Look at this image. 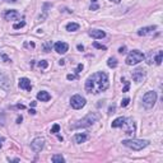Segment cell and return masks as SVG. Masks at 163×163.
Listing matches in <instances>:
<instances>
[{
    "instance_id": "cell-38",
    "label": "cell",
    "mask_w": 163,
    "mask_h": 163,
    "mask_svg": "<svg viewBox=\"0 0 163 163\" xmlns=\"http://www.w3.org/2000/svg\"><path fill=\"white\" fill-rule=\"evenodd\" d=\"M111 2H113V3H116V4H119V3H120V0H111Z\"/></svg>"
},
{
    "instance_id": "cell-36",
    "label": "cell",
    "mask_w": 163,
    "mask_h": 163,
    "mask_svg": "<svg viewBox=\"0 0 163 163\" xmlns=\"http://www.w3.org/2000/svg\"><path fill=\"white\" fill-rule=\"evenodd\" d=\"M113 111H115V107H110V113H113Z\"/></svg>"
},
{
    "instance_id": "cell-30",
    "label": "cell",
    "mask_w": 163,
    "mask_h": 163,
    "mask_svg": "<svg viewBox=\"0 0 163 163\" xmlns=\"http://www.w3.org/2000/svg\"><path fill=\"white\" fill-rule=\"evenodd\" d=\"M119 52H120V54H125V52H126V47H120V48H119Z\"/></svg>"
},
{
    "instance_id": "cell-20",
    "label": "cell",
    "mask_w": 163,
    "mask_h": 163,
    "mask_svg": "<svg viewBox=\"0 0 163 163\" xmlns=\"http://www.w3.org/2000/svg\"><path fill=\"white\" fill-rule=\"evenodd\" d=\"M107 65H108V68H116L117 66V60L115 59V58H110L108 59V61H107Z\"/></svg>"
},
{
    "instance_id": "cell-4",
    "label": "cell",
    "mask_w": 163,
    "mask_h": 163,
    "mask_svg": "<svg viewBox=\"0 0 163 163\" xmlns=\"http://www.w3.org/2000/svg\"><path fill=\"white\" fill-rule=\"evenodd\" d=\"M144 59H145V55L141 51L133 50L129 55H127L125 62H126V65H136V64H139L140 61H143Z\"/></svg>"
},
{
    "instance_id": "cell-5",
    "label": "cell",
    "mask_w": 163,
    "mask_h": 163,
    "mask_svg": "<svg viewBox=\"0 0 163 163\" xmlns=\"http://www.w3.org/2000/svg\"><path fill=\"white\" fill-rule=\"evenodd\" d=\"M157 102V93L154 90H149L143 96V106L145 108H153Z\"/></svg>"
},
{
    "instance_id": "cell-33",
    "label": "cell",
    "mask_w": 163,
    "mask_h": 163,
    "mask_svg": "<svg viewBox=\"0 0 163 163\" xmlns=\"http://www.w3.org/2000/svg\"><path fill=\"white\" fill-rule=\"evenodd\" d=\"M76 48H78L79 51H83V50H84V46H83V45H78V46H76Z\"/></svg>"
},
{
    "instance_id": "cell-19",
    "label": "cell",
    "mask_w": 163,
    "mask_h": 163,
    "mask_svg": "<svg viewBox=\"0 0 163 163\" xmlns=\"http://www.w3.org/2000/svg\"><path fill=\"white\" fill-rule=\"evenodd\" d=\"M51 161L54 163H64V162H65V158H64L61 154H55V155H52Z\"/></svg>"
},
{
    "instance_id": "cell-12",
    "label": "cell",
    "mask_w": 163,
    "mask_h": 163,
    "mask_svg": "<svg viewBox=\"0 0 163 163\" xmlns=\"http://www.w3.org/2000/svg\"><path fill=\"white\" fill-rule=\"evenodd\" d=\"M4 18L6 20H18V19H20V14L17 10H8L5 13Z\"/></svg>"
},
{
    "instance_id": "cell-40",
    "label": "cell",
    "mask_w": 163,
    "mask_h": 163,
    "mask_svg": "<svg viewBox=\"0 0 163 163\" xmlns=\"http://www.w3.org/2000/svg\"><path fill=\"white\" fill-rule=\"evenodd\" d=\"M97 2V0H92V3H96Z\"/></svg>"
},
{
    "instance_id": "cell-23",
    "label": "cell",
    "mask_w": 163,
    "mask_h": 163,
    "mask_svg": "<svg viewBox=\"0 0 163 163\" xmlns=\"http://www.w3.org/2000/svg\"><path fill=\"white\" fill-rule=\"evenodd\" d=\"M38 66H40V68H42V69H46V68L48 66V62H47L46 60H42V61H40V62H38Z\"/></svg>"
},
{
    "instance_id": "cell-11",
    "label": "cell",
    "mask_w": 163,
    "mask_h": 163,
    "mask_svg": "<svg viewBox=\"0 0 163 163\" xmlns=\"http://www.w3.org/2000/svg\"><path fill=\"white\" fill-rule=\"evenodd\" d=\"M0 88L6 90V92L10 90V82L3 73H0Z\"/></svg>"
},
{
    "instance_id": "cell-28",
    "label": "cell",
    "mask_w": 163,
    "mask_h": 163,
    "mask_svg": "<svg viewBox=\"0 0 163 163\" xmlns=\"http://www.w3.org/2000/svg\"><path fill=\"white\" fill-rule=\"evenodd\" d=\"M82 70H83V65H82V64H79V65H78V68H76V74H79Z\"/></svg>"
},
{
    "instance_id": "cell-37",
    "label": "cell",
    "mask_w": 163,
    "mask_h": 163,
    "mask_svg": "<svg viewBox=\"0 0 163 163\" xmlns=\"http://www.w3.org/2000/svg\"><path fill=\"white\" fill-rule=\"evenodd\" d=\"M30 113H32V115H34V113H36V111H34V110H30Z\"/></svg>"
},
{
    "instance_id": "cell-2",
    "label": "cell",
    "mask_w": 163,
    "mask_h": 163,
    "mask_svg": "<svg viewBox=\"0 0 163 163\" xmlns=\"http://www.w3.org/2000/svg\"><path fill=\"white\" fill-rule=\"evenodd\" d=\"M98 119H100V116H98L97 113L90 112V113H88V115L84 117V119H82V120H79V121H76L75 124H73V125H72V129H80V127L92 126Z\"/></svg>"
},
{
    "instance_id": "cell-18",
    "label": "cell",
    "mask_w": 163,
    "mask_h": 163,
    "mask_svg": "<svg viewBox=\"0 0 163 163\" xmlns=\"http://www.w3.org/2000/svg\"><path fill=\"white\" fill-rule=\"evenodd\" d=\"M78 30H79V24L78 23H68L66 24V31H69V32H75Z\"/></svg>"
},
{
    "instance_id": "cell-16",
    "label": "cell",
    "mask_w": 163,
    "mask_h": 163,
    "mask_svg": "<svg viewBox=\"0 0 163 163\" xmlns=\"http://www.w3.org/2000/svg\"><path fill=\"white\" fill-rule=\"evenodd\" d=\"M125 121H126L125 117H117V119H115V120L112 121L111 126H112V127H121V126L125 125Z\"/></svg>"
},
{
    "instance_id": "cell-14",
    "label": "cell",
    "mask_w": 163,
    "mask_h": 163,
    "mask_svg": "<svg viewBox=\"0 0 163 163\" xmlns=\"http://www.w3.org/2000/svg\"><path fill=\"white\" fill-rule=\"evenodd\" d=\"M50 98H51L50 93L46 92V90H41V92H38V93H37V100H40L41 102H47Z\"/></svg>"
},
{
    "instance_id": "cell-6",
    "label": "cell",
    "mask_w": 163,
    "mask_h": 163,
    "mask_svg": "<svg viewBox=\"0 0 163 163\" xmlns=\"http://www.w3.org/2000/svg\"><path fill=\"white\" fill-rule=\"evenodd\" d=\"M70 105H72L73 108L80 110L86 106V98L82 97L80 94H75V96H73L72 98H70Z\"/></svg>"
},
{
    "instance_id": "cell-25",
    "label": "cell",
    "mask_w": 163,
    "mask_h": 163,
    "mask_svg": "<svg viewBox=\"0 0 163 163\" xmlns=\"http://www.w3.org/2000/svg\"><path fill=\"white\" fill-rule=\"evenodd\" d=\"M129 102H130V98H124L121 101V107H126V106L129 105Z\"/></svg>"
},
{
    "instance_id": "cell-1",
    "label": "cell",
    "mask_w": 163,
    "mask_h": 163,
    "mask_svg": "<svg viewBox=\"0 0 163 163\" xmlns=\"http://www.w3.org/2000/svg\"><path fill=\"white\" fill-rule=\"evenodd\" d=\"M108 86H110L108 76L103 72H97L92 74L86 80V90L92 94H98L101 92H105L108 88Z\"/></svg>"
},
{
    "instance_id": "cell-13",
    "label": "cell",
    "mask_w": 163,
    "mask_h": 163,
    "mask_svg": "<svg viewBox=\"0 0 163 163\" xmlns=\"http://www.w3.org/2000/svg\"><path fill=\"white\" fill-rule=\"evenodd\" d=\"M157 30V26H149V27H143L138 31L139 36H147V34H151L153 31Z\"/></svg>"
},
{
    "instance_id": "cell-15",
    "label": "cell",
    "mask_w": 163,
    "mask_h": 163,
    "mask_svg": "<svg viewBox=\"0 0 163 163\" xmlns=\"http://www.w3.org/2000/svg\"><path fill=\"white\" fill-rule=\"evenodd\" d=\"M89 36L98 40V38L106 37V33L103 31H101V30H92V31H89Z\"/></svg>"
},
{
    "instance_id": "cell-8",
    "label": "cell",
    "mask_w": 163,
    "mask_h": 163,
    "mask_svg": "<svg viewBox=\"0 0 163 163\" xmlns=\"http://www.w3.org/2000/svg\"><path fill=\"white\" fill-rule=\"evenodd\" d=\"M145 70L144 69H141V68H138V69H135L133 72V79L135 80L136 83H141L144 79H145Z\"/></svg>"
},
{
    "instance_id": "cell-29",
    "label": "cell",
    "mask_w": 163,
    "mask_h": 163,
    "mask_svg": "<svg viewBox=\"0 0 163 163\" xmlns=\"http://www.w3.org/2000/svg\"><path fill=\"white\" fill-rule=\"evenodd\" d=\"M126 83V86H125V88L122 89V92H127V90H129V87H130V83L129 82H125Z\"/></svg>"
},
{
    "instance_id": "cell-35",
    "label": "cell",
    "mask_w": 163,
    "mask_h": 163,
    "mask_svg": "<svg viewBox=\"0 0 163 163\" xmlns=\"http://www.w3.org/2000/svg\"><path fill=\"white\" fill-rule=\"evenodd\" d=\"M64 64H65V60H60L59 61V65H64Z\"/></svg>"
},
{
    "instance_id": "cell-3",
    "label": "cell",
    "mask_w": 163,
    "mask_h": 163,
    "mask_svg": "<svg viewBox=\"0 0 163 163\" xmlns=\"http://www.w3.org/2000/svg\"><path fill=\"white\" fill-rule=\"evenodd\" d=\"M122 144L133 151H141L143 148H145L149 144V141L143 139H126V140H122Z\"/></svg>"
},
{
    "instance_id": "cell-7",
    "label": "cell",
    "mask_w": 163,
    "mask_h": 163,
    "mask_svg": "<svg viewBox=\"0 0 163 163\" xmlns=\"http://www.w3.org/2000/svg\"><path fill=\"white\" fill-rule=\"evenodd\" d=\"M44 145H45V139L44 138H34L31 143V148L34 153H40L42 149H44Z\"/></svg>"
},
{
    "instance_id": "cell-39",
    "label": "cell",
    "mask_w": 163,
    "mask_h": 163,
    "mask_svg": "<svg viewBox=\"0 0 163 163\" xmlns=\"http://www.w3.org/2000/svg\"><path fill=\"white\" fill-rule=\"evenodd\" d=\"M8 2H12V3H14V2H17V0H8Z\"/></svg>"
},
{
    "instance_id": "cell-24",
    "label": "cell",
    "mask_w": 163,
    "mask_h": 163,
    "mask_svg": "<svg viewBox=\"0 0 163 163\" xmlns=\"http://www.w3.org/2000/svg\"><path fill=\"white\" fill-rule=\"evenodd\" d=\"M59 130H60V125L59 124H55L52 126V129H51V133L52 134H56V133H59Z\"/></svg>"
},
{
    "instance_id": "cell-9",
    "label": "cell",
    "mask_w": 163,
    "mask_h": 163,
    "mask_svg": "<svg viewBox=\"0 0 163 163\" xmlns=\"http://www.w3.org/2000/svg\"><path fill=\"white\" fill-rule=\"evenodd\" d=\"M55 51L58 54H66L68 50H69V45L66 44V42H56L55 44Z\"/></svg>"
},
{
    "instance_id": "cell-10",
    "label": "cell",
    "mask_w": 163,
    "mask_h": 163,
    "mask_svg": "<svg viewBox=\"0 0 163 163\" xmlns=\"http://www.w3.org/2000/svg\"><path fill=\"white\" fill-rule=\"evenodd\" d=\"M18 87L20 89H24V90H31L32 89L31 80L28 79V78H20L19 82H18Z\"/></svg>"
},
{
    "instance_id": "cell-31",
    "label": "cell",
    "mask_w": 163,
    "mask_h": 163,
    "mask_svg": "<svg viewBox=\"0 0 163 163\" xmlns=\"http://www.w3.org/2000/svg\"><path fill=\"white\" fill-rule=\"evenodd\" d=\"M66 78L69 80H73V79H75V75H73V74H69V75H66Z\"/></svg>"
},
{
    "instance_id": "cell-27",
    "label": "cell",
    "mask_w": 163,
    "mask_h": 163,
    "mask_svg": "<svg viewBox=\"0 0 163 163\" xmlns=\"http://www.w3.org/2000/svg\"><path fill=\"white\" fill-rule=\"evenodd\" d=\"M26 23L24 22H20V23H17V24H14L13 26V28H14V30H18V28H20V27H23Z\"/></svg>"
},
{
    "instance_id": "cell-34",
    "label": "cell",
    "mask_w": 163,
    "mask_h": 163,
    "mask_svg": "<svg viewBox=\"0 0 163 163\" xmlns=\"http://www.w3.org/2000/svg\"><path fill=\"white\" fill-rule=\"evenodd\" d=\"M3 141H4V138L0 136V148H2V145H3Z\"/></svg>"
},
{
    "instance_id": "cell-21",
    "label": "cell",
    "mask_w": 163,
    "mask_h": 163,
    "mask_svg": "<svg viewBox=\"0 0 163 163\" xmlns=\"http://www.w3.org/2000/svg\"><path fill=\"white\" fill-rule=\"evenodd\" d=\"M162 58H163V51H158L157 56H155V59H154V61H155L157 65H161L162 64Z\"/></svg>"
},
{
    "instance_id": "cell-17",
    "label": "cell",
    "mask_w": 163,
    "mask_h": 163,
    "mask_svg": "<svg viewBox=\"0 0 163 163\" xmlns=\"http://www.w3.org/2000/svg\"><path fill=\"white\" fill-rule=\"evenodd\" d=\"M88 139V135L87 134H76V135L74 136V141L78 144H82V143H86Z\"/></svg>"
},
{
    "instance_id": "cell-22",
    "label": "cell",
    "mask_w": 163,
    "mask_h": 163,
    "mask_svg": "<svg viewBox=\"0 0 163 163\" xmlns=\"http://www.w3.org/2000/svg\"><path fill=\"white\" fill-rule=\"evenodd\" d=\"M44 50H45V52H48L51 50V41H47L46 44L44 45Z\"/></svg>"
},
{
    "instance_id": "cell-26",
    "label": "cell",
    "mask_w": 163,
    "mask_h": 163,
    "mask_svg": "<svg viewBox=\"0 0 163 163\" xmlns=\"http://www.w3.org/2000/svg\"><path fill=\"white\" fill-rule=\"evenodd\" d=\"M93 46L97 47V48H100V50H106V48H107L106 46H103V45H101V44H98V42H94Z\"/></svg>"
},
{
    "instance_id": "cell-32",
    "label": "cell",
    "mask_w": 163,
    "mask_h": 163,
    "mask_svg": "<svg viewBox=\"0 0 163 163\" xmlns=\"http://www.w3.org/2000/svg\"><path fill=\"white\" fill-rule=\"evenodd\" d=\"M97 9H98V5H96V4L90 5V10H97Z\"/></svg>"
}]
</instances>
